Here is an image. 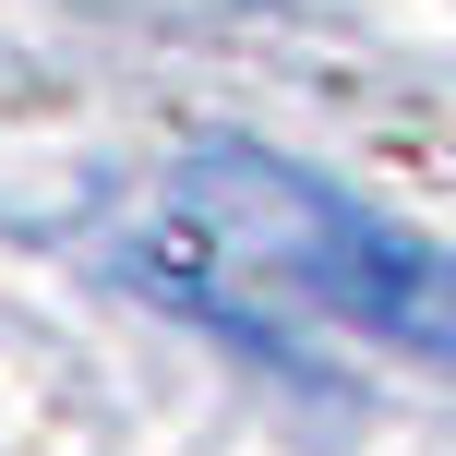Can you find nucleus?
I'll list each match as a JSON object with an SVG mask.
<instances>
[{
  "label": "nucleus",
  "mask_w": 456,
  "mask_h": 456,
  "mask_svg": "<svg viewBox=\"0 0 456 456\" xmlns=\"http://www.w3.org/2000/svg\"><path fill=\"white\" fill-rule=\"evenodd\" d=\"M109 265L144 276L168 313L276 361H300V337H361L456 372V252L265 144L168 157L109 216Z\"/></svg>",
  "instance_id": "f257e3e1"
}]
</instances>
